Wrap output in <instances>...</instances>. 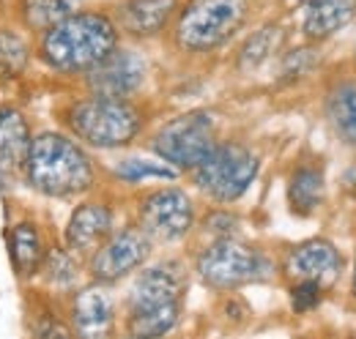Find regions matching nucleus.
<instances>
[{"instance_id": "nucleus-5", "label": "nucleus", "mask_w": 356, "mask_h": 339, "mask_svg": "<svg viewBox=\"0 0 356 339\" xmlns=\"http://www.w3.org/2000/svg\"><path fill=\"white\" fill-rule=\"evenodd\" d=\"M66 126L77 142L99 151H113L132 145L145 126V115L132 99H110L90 93L88 99L74 101L69 107Z\"/></svg>"}, {"instance_id": "nucleus-10", "label": "nucleus", "mask_w": 356, "mask_h": 339, "mask_svg": "<svg viewBox=\"0 0 356 339\" xmlns=\"http://www.w3.org/2000/svg\"><path fill=\"white\" fill-rule=\"evenodd\" d=\"M137 219L151 241L173 244L189 235L195 224V203L181 186H162L140 200Z\"/></svg>"}, {"instance_id": "nucleus-1", "label": "nucleus", "mask_w": 356, "mask_h": 339, "mask_svg": "<svg viewBox=\"0 0 356 339\" xmlns=\"http://www.w3.org/2000/svg\"><path fill=\"white\" fill-rule=\"evenodd\" d=\"M118 36L110 14L80 8L39 33V60L58 74H86L118 47Z\"/></svg>"}, {"instance_id": "nucleus-9", "label": "nucleus", "mask_w": 356, "mask_h": 339, "mask_svg": "<svg viewBox=\"0 0 356 339\" xmlns=\"http://www.w3.org/2000/svg\"><path fill=\"white\" fill-rule=\"evenodd\" d=\"M151 249H154V241L140 224L113 230L88 254V271L93 276V282L113 285V282L129 276L137 268H143V263L148 260Z\"/></svg>"}, {"instance_id": "nucleus-29", "label": "nucleus", "mask_w": 356, "mask_h": 339, "mask_svg": "<svg viewBox=\"0 0 356 339\" xmlns=\"http://www.w3.org/2000/svg\"><path fill=\"white\" fill-rule=\"evenodd\" d=\"M343 183H346V189H351V192H356V167L348 170L346 175H343Z\"/></svg>"}, {"instance_id": "nucleus-8", "label": "nucleus", "mask_w": 356, "mask_h": 339, "mask_svg": "<svg viewBox=\"0 0 356 339\" xmlns=\"http://www.w3.org/2000/svg\"><path fill=\"white\" fill-rule=\"evenodd\" d=\"M217 145V121L206 110H189L168 121L151 140L154 154L176 170L197 167Z\"/></svg>"}, {"instance_id": "nucleus-24", "label": "nucleus", "mask_w": 356, "mask_h": 339, "mask_svg": "<svg viewBox=\"0 0 356 339\" xmlns=\"http://www.w3.org/2000/svg\"><path fill=\"white\" fill-rule=\"evenodd\" d=\"M31 63V47L28 42L8 28H0V69L8 74H22Z\"/></svg>"}, {"instance_id": "nucleus-3", "label": "nucleus", "mask_w": 356, "mask_h": 339, "mask_svg": "<svg viewBox=\"0 0 356 339\" xmlns=\"http://www.w3.org/2000/svg\"><path fill=\"white\" fill-rule=\"evenodd\" d=\"M186 271L181 263H156L137 274L127 296V331L132 337H165L181 320Z\"/></svg>"}, {"instance_id": "nucleus-6", "label": "nucleus", "mask_w": 356, "mask_h": 339, "mask_svg": "<svg viewBox=\"0 0 356 339\" xmlns=\"http://www.w3.org/2000/svg\"><path fill=\"white\" fill-rule=\"evenodd\" d=\"M197 276L211 290H238L244 285L264 282L274 274V265L258 247L238 241L236 235L214 238L203 252L197 254Z\"/></svg>"}, {"instance_id": "nucleus-23", "label": "nucleus", "mask_w": 356, "mask_h": 339, "mask_svg": "<svg viewBox=\"0 0 356 339\" xmlns=\"http://www.w3.org/2000/svg\"><path fill=\"white\" fill-rule=\"evenodd\" d=\"M282 36H285V31L280 28V25H264L261 31H255L244 47H241V52H238V69H244V72H252V69H258L261 63H266L268 58L280 49V44H282Z\"/></svg>"}, {"instance_id": "nucleus-20", "label": "nucleus", "mask_w": 356, "mask_h": 339, "mask_svg": "<svg viewBox=\"0 0 356 339\" xmlns=\"http://www.w3.org/2000/svg\"><path fill=\"white\" fill-rule=\"evenodd\" d=\"M83 8V0H19L17 14L31 33H44L55 22L72 17L74 11Z\"/></svg>"}, {"instance_id": "nucleus-16", "label": "nucleus", "mask_w": 356, "mask_h": 339, "mask_svg": "<svg viewBox=\"0 0 356 339\" xmlns=\"http://www.w3.org/2000/svg\"><path fill=\"white\" fill-rule=\"evenodd\" d=\"M356 19V0H305L302 33L307 42H326Z\"/></svg>"}, {"instance_id": "nucleus-21", "label": "nucleus", "mask_w": 356, "mask_h": 339, "mask_svg": "<svg viewBox=\"0 0 356 339\" xmlns=\"http://www.w3.org/2000/svg\"><path fill=\"white\" fill-rule=\"evenodd\" d=\"M326 118L340 140L356 145V83L337 85L326 96Z\"/></svg>"}, {"instance_id": "nucleus-2", "label": "nucleus", "mask_w": 356, "mask_h": 339, "mask_svg": "<svg viewBox=\"0 0 356 339\" xmlns=\"http://www.w3.org/2000/svg\"><path fill=\"white\" fill-rule=\"evenodd\" d=\"M22 170L31 189L55 200L80 197L96 183V167L86 148L60 131H42L31 137Z\"/></svg>"}, {"instance_id": "nucleus-30", "label": "nucleus", "mask_w": 356, "mask_h": 339, "mask_svg": "<svg viewBox=\"0 0 356 339\" xmlns=\"http://www.w3.org/2000/svg\"><path fill=\"white\" fill-rule=\"evenodd\" d=\"M351 293H354V298H356V265H354V282H351Z\"/></svg>"}, {"instance_id": "nucleus-7", "label": "nucleus", "mask_w": 356, "mask_h": 339, "mask_svg": "<svg viewBox=\"0 0 356 339\" xmlns=\"http://www.w3.org/2000/svg\"><path fill=\"white\" fill-rule=\"evenodd\" d=\"M192 183L214 203H236L261 172V159L241 142H217L211 154L189 170Z\"/></svg>"}, {"instance_id": "nucleus-14", "label": "nucleus", "mask_w": 356, "mask_h": 339, "mask_svg": "<svg viewBox=\"0 0 356 339\" xmlns=\"http://www.w3.org/2000/svg\"><path fill=\"white\" fill-rule=\"evenodd\" d=\"M72 329L83 337H102L115 323V301L104 282H93L77 290L69 306Z\"/></svg>"}, {"instance_id": "nucleus-13", "label": "nucleus", "mask_w": 356, "mask_h": 339, "mask_svg": "<svg viewBox=\"0 0 356 339\" xmlns=\"http://www.w3.org/2000/svg\"><path fill=\"white\" fill-rule=\"evenodd\" d=\"M178 11V0H121L113 8L118 33L129 39H156L168 31Z\"/></svg>"}, {"instance_id": "nucleus-15", "label": "nucleus", "mask_w": 356, "mask_h": 339, "mask_svg": "<svg viewBox=\"0 0 356 339\" xmlns=\"http://www.w3.org/2000/svg\"><path fill=\"white\" fill-rule=\"evenodd\" d=\"M113 233V208L107 203H80L66 222V249L77 257H88Z\"/></svg>"}, {"instance_id": "nucleus-4", "label": "nucleus", "mask_w": 356, "mask_h": 339, "mask_svg": "<svg viewBox=\"0 0 356 339\" xmlns=\"http://www.w3.org/2000/svg\"><path fill=\"white\" fill-rule=\"evenodd\" d=\"M250 17L252 0H186L176 11L173 39L189 55H206L233 42Z\"/></svg>"}, {"instance_id": "nucleus-11", "label": "nucleus", "mask_w": 356, "mask_h": 339, "mask_svg": "<svg viewBox=\"0 0 356 339\" xmlns=\"http://www.w3.org/2000/svg\"><path fill=\"white\" fill-rule=\"evenodd\" d=\"M145 83V60L134 49L115 47L99 66L86 72V85L93 96L129 99Z\"/></svg>"}, {"instance_id": "nucleus-26", "label": "nucleus", "mask_w": 356, "mask_h": 339, "mask_svg": "<svg viewBox=\"0 0 356 339\" xmlns=\"http://www.w3.org/2000/svg\"><path fill=\"white\" fill-rule=\"evenodd\" d=\"M321 298H323V288L315 282H293L291 285V306L299 315L315 309L321 304Z\"/></svg>"}, {"instance_id": "nucleus-12", "label": "nucleus", "mask_w": 356, "mask_h": 339, "mask_svg": "<svg viewBox=\"0 0 356 339\" xmlns=\"http://www.w3.org/2000/svg\"><path fill=\"white\" fill-rule=\"evenodd\" d=\"M285 274L293 282H315L323 290L332 288L343 274V257L326 238H310L293 247L285 257Z\"/></svg>"}, {"instance_id": "nucleus-22", "label": "nucleus", "mask_w": 356, "mask_h": 339, "mask_svg": "<svg viewBox=\"0 0 356 339\" xmlns=\"http://www.w3.org/2000/svg\"><path fill=\"white\" fill-rule=\"evenodd\" d=\"M39 276L44 279L49 288L55 290H69L80 282V263L77 254L63 249V247H52L44 252V260L39 265Z\"/></svg>"}, {"instance_id": "nucleus-25", "label": "nucleus", "mask_w": 356, "mask_h": 339, "mask_svg": "<svg viewBox=\"0 0 356 339\" xmlns=\"http://www.w3.org/2000/svg\"><path fill=\"white\" fill-rule=\"evenodd\" d=\"M115 175L127 183H143V181H173L176 167H170L168 162H148V159H127L118 162Z\"/></svg>"}, {"instance_id": "nucleus-27", "label": "nucleus", "mask_w": 356, "mask_h": 339, "mask_svg": "<svg viewBox=\"0 0 356 339\" xmlns=\"http://www.w3.org/2000/svg\"><path fill=\"white\" fill-rule=\"evenodd\" d=\"M312 66H315V49H312V47L293 49V52H288L285 60H282V77L299 80V77H305V74L310 72Z\"/></svg>"}, {"instance_id": "nucleus-18", "label": "nucleus", "mask_w": 356, "mask_h": 339, "mask_svg": "<svg viewBox=\"0 0 356 339\" xmlns=\"http://www.w3.org/2000/svg\"><path fill=\"white\" fill-rule=\"evenodd\" d=\"M44 241L33 222H17L8 233V257L19 279H31L39 274V265L44 260Z\"/></svg>"}, {"instance_id": "nucleus-17", "label": "nucleus", "mask_w": 356, "mask_h": 339, "mask_svg": "<svg viewBox=\"0 0 356 339\" xmlns=\"http://www.w3.org/2000/svg\"><path fill=\"white\" fill-rule=\"evenodd\" d=\"M31 148V126L28 118L11 107H0V172H19Z\"/></svg>"}, {"instance_id": "nucleus-19", "label": "nucleus", "mask_w": 356, "mask_h": 339, "mask_svg": "<svg viewBox=\"0 0 356 339\" xmlns=\"http://www.w3.org/2000/svg\"><path fill=\"white\" fill-rule=\"evenodd\" d=\"M326 195L323 172L315 165H302L288 178V206L296 216H312Z\"/></svg>"}, {"instance_id": "nucleus-28", "label": "nucleus", "mask_w": 356, "mask_h": 339, "mask_svg": "<svg viewBox=\"0 0 356 339\" xmlns=\"http://www.w3.org/2000/svg\"><path fill=\"white\" fill-rule=\"evenodd\" d=\"M236 227H238V219L227 211H211L206 216V222H203V230L211 233L214 238H227V235H233Z\"/></svg>"}]
</instances>
